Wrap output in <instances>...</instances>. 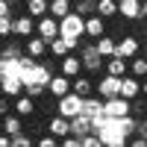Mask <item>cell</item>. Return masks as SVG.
Segmentation results:
<instances>
[{
    "label": "cell",
    "mask_w": 147,
    "mask_h": 147,
    "mask_svg": "<svg viewBox=\"0 0 147 147\" xmlns=\"http://www.w3.org/2000/svg\"><path fill=\"white\" fill-rule=\"evenodd\" d=\"M103 115H109V118H127L129 115V100L124 94L106 97V100H103Z\"/></svg>",
    "instance_id": "obj_5"
},
{
    "label": "cell",
    "mask_w": 147,
    "mask_h": 147,
    "mask_svg": "<svg viewBox=\"0 0 147 147\" xmlns=\"http://www.w3.org/2000/svg\"><path fill=\"white\" fill-rule=\"evenodd\" d=\"M74 12L82 15V18H88V15L97 12V0H74Z\"/></svg>",
    "instance_id": "obj_30"
},
{
    "label": "cell",
    "mask_w": 147,
    "mask_h": 147,
    "mask_svg": "<svg viewBox=\"0 0 147 147\" xmlns=\"http://www.w3.org/2000/svg\"><path fill=\"white\" fill-rule=\"evenodd\" d=\"M35 144H41V147H56V144H59V138L53 136V132H44V136L35 138Z\"/></svg>",
    "instance_id": "obj_33"
},
{
    "label": "cell",
    "mask_w": 147,
    "mask_h": 147,
    "mask_svg": "<svg viewBox=\"0 0 147 147\" xmlns=\"http://www.w3.org/2000/svg\"><path fill=\"white\" fill-rule=\"evenodd\" d=\"M77 53H80V59H82V71L85 74H100L103 71V65H106V59L97 53V47H94V41L91 38H80V44H77Z\"/></svg>",
    "instance_id": "obj_2"
},
{
    "label": "cell",
    "mask_w": 147,
    "mask_h": 147,
    "mask_svg": "<svg viewBox=\"0 0 147 147\" xmlns=\"http://www.w3.org/2000/svg\"><path fill=\"white\" fill-rule=\"evenodd\" d=\"M71 91H77L80 97H91V94H97V80H91L88 74H77L71 80Z\"/></svg>",
    "instance_id": "obj_8"
},
{
    "label": "cell",
    "mask_w": 147,
    "mask_h": 147,
    "mask_svg": "<svg viewBox=\"0 0 147 147\" xmlns=\"http://www.w3.org/2000/svg\"><path fill=\"white\" fill-rule=\"evenodd\" d=\"M9 100H12V97H9V94H3V91H0V118H3V115H9V112H12V103H9Z\"/></svg>",
    "instance_id": "obj_34"
},
{
    "label": "cell",
    "mask_w": 147,
    "mask_h": 147,
    "mask_svg": "<svg viewBox=\"0 0 147 147\" xmlns=\"http://www.w3.org/2000/svg\"><path fill=\"white\" fill-rule=\"evenodd\" d=\"M141 94H144V97H147V77H144V80H141Z\"/></svg>",
    "instance_id": "obj_38"
},
{
    "label": "cell",
    "mask_w": 147,
    "mask_h": 147,
    "mask_svg": "<svg viewBox=\"0 0 147 147\" xmlns=\"http://www.w3.org/2000/svg\"><path fill=\"white\" fill-rule=\"evenodd\" d=\"M74 50V47H71V41L68 38H62V35H56V38L50 41V44H47V53H53L56 59H62V56H68Z\"/></svg>",
    "instance_id": "obj_24"
},
{
    "label": "cell",
    "mask_w": 147,
    "mask_h": 147,
    "mask_svg": "<svg viewBox=\"0 0 147 147\" xmlns=\"http://www.w3.org/2000/svg\"><path fill=\"white\" fill-rule=\"evenodd\" d=\"M0 127H3V132H9V136H18V132H24V118L18 112H9L0 118Z\"/></svg>",
    "instance_id": "obj_20"
},
{
    "label": "cell",
    "mask_w": 147,
    "mask_h": 147,
    "mask_svg": "<svg viewBox=\"0 0 147 147\" xmlns=\"http://www.w3.org/2000/svg\"><path fill=\"white\" fill-rule=\"evenodd\" d=\"M141 18L147 21V0H141Z\"/></svg>",
    "instance_id": "obj_37"
},
{
    "label": "cell",
    "mask_w": 147,
    "mask_h": 147,
    "mask_svg": "<svg viewBox=\"0 0 147 147\" xmlns=\"http://www.w3.org/2000/svg\"><path fill=\"white\" fill-rule=\"evenodd\" d=\"M24 129H27V132H30V136L35 138V136H38V132H41V129H47V124H41V121H38V118H35V115H30V121H27V127H24Z\"/></svg>",
    "instance_id": "obj_31"
},
{
    "label": "cell",
    "mask_w": 147,
    "mask_h": 147,
    "mask_svg": "<svg viewBox=\"0 0 147 147\" xmlns=\"http://www.w3.org/2000/svg\"><path fill=\"white\" fill-rule=\"evenodd\" d=\"M94 47H97V53H100L103 59H109V56H115V47H118V41L112 38V35H100V38H94Z\"/></svg>",
    "instance_id": "obj_22"
},
{
    "label": "cell",
    "mask_w": 147,
    "mask_h": 147,
    "mask_svg": "<svg viewBox=\"0 0 147 147\" xmlns=\"http://www.w3.org/2000/svg\"><path fill=\"white\" fill-rule=\"evenodd\" d=\"M0 56H9V59H21V56H24V38L12 35V41H6V44H3Z\"/></svg>",
    "instance_id": "obj_25"
},
{
    "label": "cell",
    "mask_w": 147,
    "mask_h": 147,
    "mask_svg": "<svg viewBox=\"0 0 147 147\" xmlns=\"http://www.w3.org/2000/svg\"><path fill=\"white\" fill-rule=\"evenodd\" d=\"M136 136H141V138H147V118H141L138 124H136Z\"/></svg>",
    "instance_id": "obj_35"
},
{
    "label": "cell",
    "mask_w": 147,
    "mask_h": 147,
    "mask_svg": "<svg viewBox=\"0 0 147 147\" xmlns=\"http://www.w3.org/2000/svg\"><path fill=\"white\" fill-rule=\"evenodd\" d=\"M12 112H18L21 118H30V115H35V97H30L27 91H24V94H18L15 100H12Z\"/></svg>",
    "instance_id": "obj_16"
},
{
    "label": "cell",
    "mask_w": 147,
    "mask_h": 147,
    "mask_svg": "<svg viewBox=\"0 0 147 147\" xmlns=\"http://www.w3.org/2000/svg\"><path fill=\"white\" fill-rule=\"evenodd\" d=\"M0 91L9 94L12 100H15L18 94H24V80L18 77V74H12V77H0Z\"/></svg>",
    "instance_id": "obj_17"
},
{
    "label": "cell",
    "mask_w": 147,
    "mask_h": 147,
    "mask_svg": "<svg viewBox=\"0 0 147 147\" xmlns=\"http://www.w3.org/2000/svg\"><path fill=\"white\" fill-rule=\"evenodd\" d=\"M121 94H124L127 100L138 97V94H141V80L132 77V74H124V77H121Z\"/></svg>",
    "instance_id": "obj_18"
},
{
    "label": "cell",
    "mask_w": 147,
    "mask_h": 147,
    "mask_svg": "<svg viewBox=\"0 0 147 147\" xmlns=\"http://www.w3.org/2000/svg\"><path fill=\"white\" fill-rule=\"evenodd\" d=\"M109 30H106V18H100V15H97V12H94V15H88V18H85V38H100V35H106Z\"/></svg>",
    "instance_id": "obj_13"
},
{
    "label": "cell",
    "mask_w": 147,
    "mask_h": 147,
    "mask_svg": "<svg viewBox=\"0 0 147 147\" xmlns=\"http://www.w3.org/2000/svg\"><path fill=\"white\" fill-rule=\"evenodd\" d=\"M68 12H74V0H50V15L53 18H65Z\"/></svg>",
    "instance_id": "obj_27"
},
{
    "label": "cell",
    "mask_w": 147,
    "mask_h": 147,
    "mask_svg": "<svg viewBox=\"0 0 147 147\" xmlns=\"http://www.w3.org/2000/svg\"><path fill=\"white\" fill-rule=\"evenodd\" d=\"M24 9L38 21V18H44L47 12H50V0H24Z\"/></svg>",
    "instance_id": "obj_23"
},
{
    "label": "cell",
    "mask_w": 147,
    "mask_h": 147,
    "mask_svg": "<svg viewBox=\"0 0 147 147\" xmlns=\"http://www.w3.org/2000/svg\"><path fill=\"white\" fill-rule=\"evenodd\" d=\"M21 3V0H9V6H12V12H15V6Z\"/></svg>",
    "instance_id": "obj_39"
},
{
    "label": "cell",
    "mask_w": 147,
    "mask_h": 147,
    "mask_svg": "<svg viewBox=\"0 0 147 147\" xmlns=\"http://www.w3.org/2000/svg\"><path fill=\"white\" fill-rule=\"evenodd\" d=\"M115 53H118V56H124V59H132V56H138V53H141V41L136 38V35H124V38H118Z\"/></svg>",
    "instance_id": "obj_10"
},
{
    "label": "cell",
    "mask_w": 147,
    "mask_h": 147,
    "mask_svg": "<svg viewBox=\"0 0 147 147\" xmlns=\"http://www.w3.org/2000/svg\"><path fill=\"white\" fill-rule=\"evenodd\" d=\"M97 94L103 97H115V94H121V77H115V74H106L103 71V77L97 80Z\"/></svg>",
    "instance_id": "obj_7"
},
{
    "label": "cell",
    "mask_w": 147,
    "mask_h": 147,
    "mask_svg": "<svg viewBox=\"0 0 147 147\" xmlns=\"http://www.w3.org/2000/svg\"><path fill=\"white\" fill-rule=\"evenodd\" d=\"M35 32H38L47 44H50L56 35H59V18H53L50 12H47L44 18H38V21H35Z\"/></svg>",
    "instance_id": "obj_6"
},
{
    "label": "cell",
    "mask_w": 147,
    "mask_h": 147,
    "mask_svg": "<svg viewBox=\"0 0 147 147\" xmlns=\"http://www.w3.org/2000/svg\"><path fill=\"white\" fill-rule=\"evenodd\" d=\"M12 12V6H9V0H0V15H9ZM12 15H15V12H12Z\"/></svg>",
    "instance_id": "obj_36"
},
{
    "label": "cell",
    "mask_w": 147,
    "mask_h": 147,
    "mask_svg": "<svg viewBox=\"0 0 147 147\" xmlns=\"http://www.w3.org/2000/svg\"><path fill=\"white\" fill-rule=\"evenodd\" d=\"M97 15L100 18H118V0H97Z\"/></svg>",
    "instance_id": "obj_26"
},
{
    "label": "cell",
    "mask_w": 147,
    "mask_h": 147,
    "mask_svg": "<svg viewBox=\"0 0 147 147\" xmlns=\"http://www.w3.org/2000/svg\"><path fill=\"white\" fill-rule=\"evenodd\" d=\"M24 53L32 56V59H41V56H47V41L35 32V35H30V38H24Z\"/></svg>",
    "instance_id": "obj_15"
},
{
    "label": "cell",
    "mask_w": 147,
    "mask_h": 147,
    "mask_svg": "<svg viewBox=\"0 0 147 147\" xmlns=\"http://www.w3.org/2000/svg\"><path fill=\"white\" fill-rule=\"evenodd\" d=\"M12 18H15L12 12L9 15H0V38H9L12 35Z\"/></svg>",
    "instance_id": "obj_32"
},
{
    "label": "cell",
    "mask_w": 147,
    "mask_h": 147,
    "mask_svg": "<svg viewBox=\"0 0 147 147\" xmlns=\"http://www.w3.org/2000/svg\"><path fill=\"white\" fill-rule=\"evenodd\" d=\"M56 112H59V115H65V118L80 115V112H82V97H80L77 91H68V94H62V97L56 100Z\"/></svg>",
    "instance_id": "obj_4"
},
{
    "label": "cell",
    "mask_w": 147,
    "mask_h": 147,
    "mask_svg": "<svg viewBox=\"0 0 147 147\" xmlns=\"http://www.w3.org/2000/svg\"><path fill=\"white\" fill-rule=\"evenodd\" d=\"M0 132H3V127H0Z\"/></svg>",
    "instance_id": "obj_41"
},
{
    "label": "cell",
    "mask_w": 147,
    "mask_h": 147,
    "mask_svg": "<svg viewBox=\"0 0 147 147\" xmlns=\"http://www.w3.org/2000/svg\"><path fill=\"white\" fill-rule=\"evenodd\" d=\"M71 132H74L77 138H82V136H88V132H94V118H88L85 112L74 115V118H71Z\"/></svg>",
    "instance_id": "obj_14"
},
{
    "label": "cell",
    "mask_w": 147,
    "mask_h": 147,
    "mask_svg": "<svg viewBox=\"0 0 147 147\" xmlns=\"http://www.w3.org/2000/svg\"><path fill=\"white\" fill-rule=\"evenodd\" d=\"M0 50H3V38H0Z\"/></svg>",
    "instance_id": "obj_40"
},
{
    "label": "cell",
    "mask_w": 147,
    "mask_h": 147,
    "mask_svg": "<svg viewBox=\"0 0 147 147\" xmlns=\"http://www.w3.org/2000/svg\"><path fill=\"white\" fill-rule=\"evenodd\" d=\"M59 71H62L65 74V77H77V74H82V59H80V53H68V56H62V59H59Z\"/></svg>",
    "instance_id": "obj_11"
},
{
    "label": "cell",
    "mask_w": 147,
    "mask_h": 147,
    "mask_svg": "<svg viewBox=\"0 0 147 147\" xmlns=\"http://www.w3.org/2000/svg\"><path fill=\"white\" fill-rule=\"evenodd\" d=\"M59 35H62V38H68V41H71V47L77 50L80 38L85 35V18H82V15H77V12H68L65 18H59Z\"/></svg>",
    "instance_id": "obj_1"
},
{
    "label": "cell",
    "mask_w": 147,
    "mask_h": 147,
    "mask_svg": "<svg viewBox=\"0 0 147 147\" xmlns=\"http://www.w3.org/2000/svg\"><path fill=\"white\" fill-rule=\"evenodd\" d=\"M68 91H71V77H65L62 71H59V74H53V77H50V82H47V94H50L53 100H59V97H62V94H68Z\"/></svg>",
    "instance_id": "obj_9"
},
{
    "label": "cell",
    "mask_w": 147,
    "mask_h": 147,
    "mask_svg": "<svg viewBox=\"0 0 147 147\" xmlns=\"http://www.w3.org/2000/svg\"><path fill=\"white\" fill-rule=\"evenodd\" d=\"M82 112L88 115V118H97V115H103V97H100V94L82 97Z\"/></svg>",
    "instance_id": "obj_21"
},
{
    "label": "cell",
    "mask_w": 147,
    "mask_h": 147,
    "mask_svg": "<svg viewBox=\"0 0 147 147\" xmlns=\"http://www.w3.org/2000/svg\"><path fill=\"white\" fill-rule=\"evenodd\" d=\"M118 18L141 21V0H118Z\"/></svg>",
    "instance_id": "obj_12"
},
{
    "label": "cell",
    "mask_w": 147,
    "mask_h": 147,
    "mask_svg": "<svg viewBox=\"0 0 147 147\" xmlns=\"http://www.w3.org/2000/svg\"><path fill=\"white\" fill-rule=\"evenodd\" d=\"M129 74L138 77V80H144L147 77V56H132L129 59Z\"/></svg>",
    "instance_id": "obj_29"
},
{
    "label": "cell",
    "mask_w": 147,
    "mask_h": 147,
    "mask_svg": "<svg viewBox=\"0 0 147 147\" xmlns=\"http://www.w3.org/2000/svg\"><path fill=\"white\" fill-rule=\"evenodd\" d=\"M144 112H147V97H144V94L132 97V100H129V115L136 118V121H141V118H144Z\"/></svg>",
    "instance_id": "obj_28"
},
{
    "label": "cell",
    "mask_w": 147,
    "mask_h": 147,
    "mask_svg": "<svg viewBox=\"0 0 147 147\" xmlns=\"http://www.w3.org/2000/svg\"><path fill=\"white\" fill-rule=\"evenodd\" d=\"M103 71L106 74H115V77H124V74H129V59H124V56H109L106 59V65H103Z\"/></svg>",
    "instance_id": "obj_19"
},
{
    "label": "cell",
    "mask_w": 147,
    "mask_h": 147,
    "mask_svg": "<svg viewBox=\"0 0 147 147\" xmlns=\"http://www.w3.org/2000/svg\"><path fill=\"white\" fill-rule=\"evenodd\" d=\"M12 35H18V38H30V35H35V18L30 15L27 9L15 12V18H12Z\"/></svg>",
    "instance_id": "obj_3"
}]
</instances>
